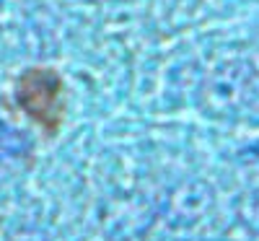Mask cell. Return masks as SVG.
I'll list each match as a JSON object with an SVG mask.
<instances>
[{"instance_id": "cell-1", "label": "cell", "mask_w": 259, "mask_h": 241, "mask_svg": "<svg viewBox=\"0 0 259 241\" xmlns=\"http://www.w3.org/2000/svg\"><path fill=\"white\" fill-rule=\"evenodd\" d=\"M16 101L21 109L47 130L55 133L62 119V81L55 70L34 68L21 73L16 83Z\"/></svg>"}]
</instances>
